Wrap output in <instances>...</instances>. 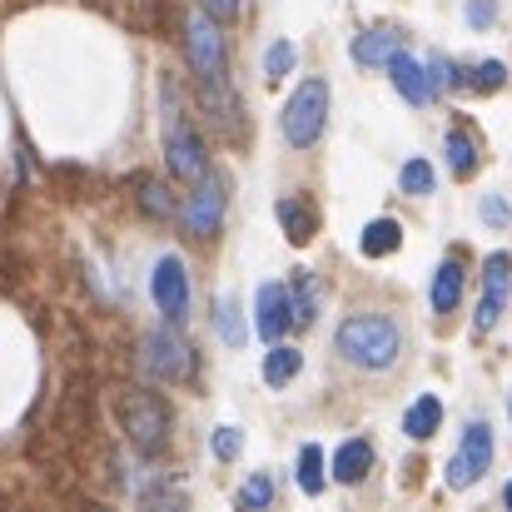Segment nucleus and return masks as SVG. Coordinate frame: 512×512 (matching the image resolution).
<instances>
[{"instance_id": "1", "label": "nucleus", "mask_w": 512, "mask_h": 512, "mask_svg": "<svg viewBox=\"0 0 512 512\" xmlns=\"http://www.w3.org/2000/svg\"><path fill=\"white\" fill-rule=\"evenodd\" d=\"M339 353L353 363V368H373V373H383V368H393L398 363V353H403V334H398V324L393 319H383V314H353V319H343L339 324Z\"/></svg>"}, {"instance_id": "2", "label": "nucleus", "mask_w": 512, "mask_h": 512, "mask_svg": "<svg viewBox=\"0 0 512 512\" xmlns=\"http://www.w3.org/2000/svg\"><path fill=\"white\" fill-rule=\"evenodd\" d=\"M284 140L294 145V150H314L319 145V135H324V125H329V80H304L294 95H289V105H284Z\"/></svg>"}, {"instance_id": "3", "label": "nucleus", "mask_w": 512, "mask_h": 512, "mask_svg": "<svg viewBox=\"0 0 512 512\" xmlns=\"http://www.w3.org/2000/svg\"><path fill=\"white\" fill-rule=\"evenodd\" d=\"M184 40H189V65H194L204 95L224 100V110L234 115V105H229V95H224V40H219V30H214V15H209V10H204V15H189Z\"/></svg>"}, {"instance_id": "4", "label": "nucleus", "mask_w": 512, "mask_h": 512, "mask_svg": "<svg viewBox=\"0 0 512 512\" xmlns=\"http://www.w3.org/2000/svg\"><path fill=\"white\" fill-rule=\"evenodd\" d=\"M120 423H125V433H130V443L140 448V453H165V443H170V408L155 398V393H135V398H125L120 403Z\"/></svg>"}, {"instance_id": "5", "label": "nucleus", "mask_w": 512, "mask_h": 512, "mask_svg": "<svg viewBox=\"0 0 512 512\" xmlns=\"http://www.w3.org/2000/svg\"><path fill=\"white\" fill-rule=\"evenodd\" d=\"M488 468H493V428H488V423H468L458 453L448 458V488L463 493V488H473Z\"/></svg>"}, {"instance_id": "6", "label": "nucleus", "mask_w": 512, "mask_h": 512, "mask_svg": "<svg viewBox=\"0 0 512 512\" xmlns=\"http://www.w3.org/2000/svg\"><path fill=\"white\" fill-rule=\"evenodd\" d=\"M140 348H145V358H140V363H145V373H150V378H160V383H179V378L189 373V363H194V358H189V343L179 339V334H170V329L145 334Z\"/></svg>"}, {"instance_id": "7", "label": "nucleus", "mask_w": 512, "mask_h": 512, "mask_svg": "<svg viewBox=\"0 0 512 512\" xmlns=\"http://www.w3.org/2000/svg\"><path fill=\"white\" fill-rule=\"evenodd\" d=\"M508 289H512V254H488L483 264V304H478V334H488L508 304Z\"/></svg>"}, {"instance_id": "8", "label": "nucleus", "mask_w": 512, "mask_h": 512, "mask_svg": "<svg viewBox=\"0 0 512 512\" xmlns=\"http://www.w3.org/2000/svg\"><path fill=\"white\" fill-rule=\"evenodd\" d=\"M165 150H170V174H174V179H189V184H199V179L209 174V155H204L199 135H194L184 120H174V125H170V140H165Z\"/></svg>"}, {"instance_id": "9", "label": "nucleus", "mask_w": 512, "mask_h": 512, "mask_svg": "<svg viewBox=\"0 0 512 512\" xmlns=\"http://www.w3.org/2000/svg\"><path fill=\"white\" fill-rule=\"evenodd\" d=\"M219 219H224V194H219V184L209 179H199V189L189 194V209H184V234L189 239H209L214 229H219Z\"/></svg>"}, {"instance_id": "10", "label": "nucleus", "mask_w": 512, "mask_h": 512, "mask_svg": "<svg viewBox=\"0 0 512 512\" xmlns=\"http://www.w3.org/2000/svg\"><path fill=\"white\" fill-rule=\"evenodd\" d=\"M155 304H160V314L179 324L184 319V309H189V284H184V264L179 259H160L155 264Z\"/></svg>"}, {"instance_id": "11", "label": "nucleus", "mask_w": 512, "mask_h": 512, "mask_svg": "<svg viewBox=\"0 0 512 512\" xmlns=\"http://www.w3.org/2000/svg\"><path fill=\"white\" fill-rule=\"evenodd\" d=\"M254 314H259V319H254V329L274 343L279 334H284V329H289V324H294L289 289H284V284H264V289H259V304H254Z\"/></svg>"}, {"instance_id": "12", "label": "nucleus", "mask_w": 512, "mask_h": 512, "mask_svg": "<svg viewBox=\"0 0 512 512\" xmlns=\"http://www.w3.org/2000/svg\"><path fill=\"white\" fill-rule=\"evenodd\" d=\"M388 75H393V85H398V95L408 100V105H428V95H433V85H428V70L413 60V55H393L388 60Z\"/></svg>"}, {"instance_id": "13", "label": "nucleus", "mask_w": 512, "mask_h": 512, "mask_svg": "<svg viewBox=\"0 0 512 512\" xmlns=\"http://www.w3.org/2000/svg\"><path fill=\"white\" fill-rule=\"evenodd\" d=\"M398 50H403V35H398V30H388V25L363 30V35L353 40V60H358V65H388Z\"/></svg>"}, {"instance_id": "14", "label": "nucleus", "mask_w": 512, "mask_h": 512, "mask_svg": "<svg viewBox=\"0 0 512 512\" xmlns=\"http://www.w3.org/2000/svg\"><path fill=\"white\" fill-rule=\"evenodd\" d=\"M373 468V443L368 438H348L339 453H334V478L339 483H363Z\"/></svg>"}, {"instance_id": "15", "label": "nucleus", "mask_w": 512, "mask_h": 512, "mask_svg": "<svg viewBox=\"0 0 512 512\" xmlns=\"http://www.w3.org/2000/svg\"><path fill=\"white\" fill-rule=\"evenodd\" d=\"M463 299V264L458 259H443L438 274H433V314H453Z\"/></svg>"}, {"instance_id": "16", "label": "nucleus", "mask_w": 512, "mask_h": 512, "mask_svg": "<svg viewBox=\"0 0 512 512\" xmlns=\"http://www.w3.org/2000/svg\"><path fill=\"white\" fill-rule=\"evenodd\" d=\"M289 309H294V329H309V324L319 319V284H314L309 269L294 274V284H289Z\"/></svg>"}, {"instance_id": "17", "label": "nucleus", "mask_w": 512, "mask_h": 512, "mask_svg": "<svg viewBox=\"0 0 512 512\" xmlns=\"http://www.w3.org/2000/svg\"><path fill=\"white\" fill-rule=\"evenodd\" d=\"M279 224H284V234H289V244H309L314 239V229H319V219H314V209L309 204H299V199H279Z\"/></svg>"}, {"instance_id": "18", "label": "nucleus", "mask_w": 512, "mask_h": 512, "mask_svg": "<svg viewBox=\"0 0 512 512\" xmlns=\"http://www.w3.org/2000/svg\"><path fill=\"white\" fill-rule=\"evenodd\" d=\"M299 368H304V353H299V348L274 343V348H269V358H264V383H269V388H284V383H294V378H299Z\"/></svg>"}, {"instance_id": "19", "label": "nucleus", "mask_w": 512, "mask_h": 512, "mask_svg": "<svg viewBox=\"0 0 512 512\" xmlns=\"http://www.w3.org/2000/svg\"><path fill=\"white\" fill-rule=\"evenodd\" d=\"M438 423H443V403H438L433 393H423V398L408 408V418H403V433L423 443V438H433V433H438Z\"/></svg>"}, {"instance_id": "20", "label": "nucleus", "mask_w": 512, "mask_h": 512, "mask_svg": "<svg viewBox=\"0 0 512 512\" xmlns=\"http://www.w3.org/2000/svg\"><path fill=\"white\" fill-rule=\"evenodd\" d=\"M363 254L368 259H383V254H393L398 244H403V229H398V219H373L368 229H363Z\"/></svg>"}, {"instance_id": "21", "label": "nucleus", "mask_w": 512, "mask_h": 512, "mask_svg": "<svg viewBox=\"0 0 512 512\" xmlns=\"http://www.w3.org/2000/svg\"><path fill=\"white\" fill-rule=\"evenodd\" d=\"M448 165H453V174H463V179L478 170V145H473L468 130H448Z\"/></svg>"}, {"instance_id": "22", "label": "nucleus", "mask_w": 512, "mask_h": 512, "mask_svg": "<svg viewBox=\"0 0 512 512\" xmlns=\"http://www.w3.org/2000/svg\"><path fill=\"white\" fill-rule=\"evenodd\" d=\"M299 488H304L309 498L324 493V448H319V443H309V448L299 453Z\"/></svg>"}, {"instance_id": "23", "label": "nucleus", "mask_w": 512, "mask_h": 512, "mask_svg": "<svg viewBox=\"0 0 512 512\" xmlns=\"http://www.w3.org/2000/svg\"><path fill=\"white\" fill-rule=\"evenodd\" d=\"M294 60H299V50L289 45V40H279V45H269V55H264V80L269 85H279L289 70H294Z\"/></svg>"}, {"instance_id": "24", "label": "nucleus", "mask_w": 512, "mask_h": 512, "mask_svg": "<svg viewBox=\"0 0 512 512\" xmlns=\"http://www.w3.org/2000/svg\"><path fill=\"white\" fill-rule=\"evenodd\" d=\"M398 184H403V194H433V165L428 160H408Z\"/></svg>"}, {"instance_id": "25", "label": "nucleus", "mask_w": 512, "mask_h": 512, "mask_svg": "<svg viewBox=\"0 0 512 512\" xmlns=\"http://www.w3.org/2000/svg\"><path fill=\"white\" fill-rule=\"evenodd\" d=\"M269 503H274V483H269L264 473L239 488V508H269Z\"/></svg>"}, {"instance_id": "26", "label": "nucleus", "mask_w": 512, "mask_h": 512, "mask_svg": "<svg viewBox=\"0 0 512 512\" xmlns=\"http://www.w3.org/2000/svg\"><path fill=\"white\" fill-rule=\"evenodd\" d=\"M214 324H219L224 343H244V324H239V309H234V299H219V314H214Z\"/></svg>"}, {"instance_id": "27", "label": "nucleus", "mask_w": 512, "mask_h": 512, "mask_svg": "<svg viewBox=\"0 0 512 512\" xmlns=\"http://www.w3.org/2000/svg\"><path fill=\"white\" fill-rule=\"evenodd\" d=\"M503 80H508V65H503V60H483V65L473 70V85H478V90H503Z\"/></svg>"}, {"instance_id": "28", "label": "nucleus", "mask_w": 512, "mask_h": 512, "mask_svg": "<svg viewBox=\"0 0 512 512\" xmlns=\"http://www.w3.org/2000/svg\"><path fill=\"white\" fill-rule=\"evenodd\" d=\"M428 85H433V95H438V90H448V85H458V75H453V60H448V55H433V60H428Z\"/></svg>"}, {"instance_id": "29", "label": "nucleus", "mask_w": 512, "mask_h": 512, "mask_svg": "<svg viewBox=\"0 0 512 512\" xmlns=\"http://www.w3.org/2000/svg\"><path fill=\"white\" fill-rule=\"evenodd\" d=\"M214 453H219L224 463L239 458V433H234V428H219V433H214Z\"/></svg>"}, {"instance_id": "30", "label": "nucleus", "mask_w": 512, "mask_h": 512, "mask_svg": "<svg viewBox=\"0 0 512 512\" xmlns=\"http://www.w3.org/2000/svg\"><path fill=\"white\" fill-rule=\"evenodd\" d=\"M493 15H498V5L493 0H468V20L483 30V25H493Z\"/></svg>"}, {"instance_id": "31", "label": "nucleus", "mask_w": 512, "mask_h": 512, "mask_svg": "<svg viewBox=\"0 0 512 512\" xmlns=\"http://www.w3.org/2000/svg\"><path fill=\"white\" fill-rule=\"evenodd\" d=\"M204 10L219 20V25H229V20H239V0H204Z\"/></svg>"}, {"instance_id": "32", "label": "nucleus", "mask_w": 512, "mask_h": 512, "mask_svg": "<svg viewBox=\"0 0 512 512\" xmlns=\"http://www.w3.org/2000/svg\"><path fill=\"white\" fill-rule=\"evenodd\" d=\"M140 199H145V209H150V214H170V199H165V189H160V184H145V194H140Z\"/></svg>"}, {"instance_id": "33", "label": "nucleus", "mask_w": 512, "mask_h": 512, "mask_svg": "<svg viewBox=\"0 0 512 512\" xmlns=\"http://www.w3.org/2000/svg\"><path fill=\"white\" fill-rule=\"evenodd\" d=\"M483 219L488 224H508V204L503 199H483Z\"/></svg>"}, {"instance_id": "34", "label": "nucleus", "mask_w": 512, "mask_h": 512, "mask_svg": "<svg viewBox=\"0 0 512 512\" xmlns=\"http://www.w3.org/2000/svg\"><path fill=\"white\" fill-rule=\"evenodd\" d=\"M503 503H508V508H512V483H508V488H503Z\"/></svg>"}, {"instance_id": "35", "label": "nucleus", "mask_w": 512, "mask_h": 512, "mask_svg": "<svg viewBox=\"0 0 512 512\" xmlns=\"http://www.w3.org/2000/svg\"><path fill=\"white\" fill-rule=\"evenodd\" d=\"M508 413H512V398H508Z\"/></svg>"}]
</instances>
